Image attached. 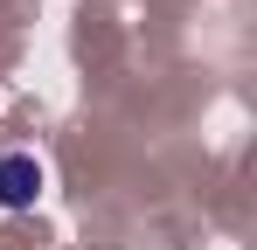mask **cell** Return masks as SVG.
Wrapping results in <instances>:
<instances>
[{
	"label": "cell",
	"mask_w": 257,
	"mask_h": 250,
	"mask_svg": "<svg viewBox=\"0 0 257 250\" xmlns=\"http://www.w3.org/2000/svg\"><path fill=\"white\" fill-rule=\"evenodd\" d=\"M35 202H42V160L0 153V208H35Z\"/></svg>",
	"instance_id": "1"
}]
</instances>
